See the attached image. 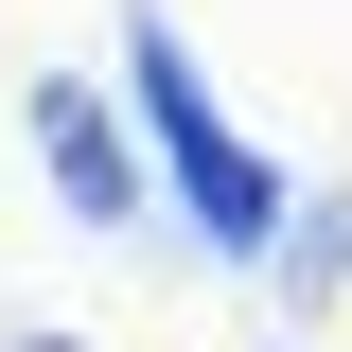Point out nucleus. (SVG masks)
I'll list each match as a JSON object with an SVG mask.
<instances>
[{
	"instance_id": "7ed1b4c3",
	"label": "nucleus",
	"mask_w": 352,
	"mask_h": 352,
	"mask_svg": "<svg viewBox=\"0 0 352 352\" xmlns=\"http://www.w3.org/2000/svg\"><path fill=\"white\" fill-rule=\"evenodd\" d=\"M18 352H71V335H18Z\"/></svg>"
},
{
	"instance_id": "f257e3e1",
	"label": "nucleus",
	"mask_w": 352,
	"mask_h": 352,
	"mask_svg": "<svg viewBox=\"0 0 352 352\" xmlns=\"http://www.w3.org/2000/svg\"><path fill=\"white\" fill-rule=\"evenodd\" d=\"M124 88H141V124H159V176H176V212H194V247H212V264H264V247H282V176H264V141L212 106V71L176 53V18L124 36Z\"/></svg>"
},
{
	"instance_id": "f03ea898",
	"label": "nucleus",
	"mask_w": 352,
	"mask_h": 352,
	"mask_svg": "<svg viewBox=\"0 0 352 352\" xmlns=\"http://www.w3.org/2000/svg\"><path fill=\"white\" fill-rule=\"evenodd\" d=\"M36 141H53V194H71L88 229H124V212H141L124 141H106V88H71V71H53V88H36Z\"/></svg>"
}]
</instances>
